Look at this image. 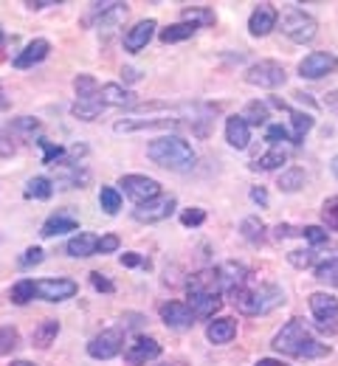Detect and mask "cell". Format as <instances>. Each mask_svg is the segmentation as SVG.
I'll return each instance as SVG.
<instances>
[{
    "label": "cell",
    "instance_id": "obj_6",
    "mask_svg": "<svg viewBox=\"0 0 338 366\" xmlns=\"http://www.w3.org/2000/svg\"><path fill=\"white\" fill-rule=\"evenodd\" d=\"M316 31H319V26H316V20L310 17V14H304L302 9H288L285 11V17H282V34L293 40V43H310L313 37H316Z\"/></svg>",
    "mask_w": 338,
    "mask_h": 366
},
{
    "label": "cell",
    "instance_id": "obj_2",
    "mask_svg": "<svg viewBox=\"0 0 338 366\" xmlns=\"http://www.w3.org/2000/svg\"><path fill=\"white\" fill-rule=\"evenodd\" d=\"M271 347H274L277 352L293 355V358H322V355L330 352V347L319 344V341L310 335L307 324L302 319L288 321V324L274 335V344H271Z\"/></svg>",
    "mask_w": 338,
    "mask_h": 366
},
{
    "label": "cell",
    "instance_id": "obj_54",
    "mask_svg": "<svg viewBox=\"0 0 338 366\" xmlns=\"http://www.w3.org/2000/svg\"><path fill=\"white\" fill-rule=\"evenodd\" d=\"M251 200L259 203V206H265V203H268V192H265L262 186H254V189H251Z\"/></svg>",
    "mask_w": 338,
    "mask_h": 366
},
{
    "label": "cell",
    "instance_id": "obj_32",
    "mask_svg": "<svg viewBox=\"0 0 338 366\" xmlns=\"http://www.w3.org/2000/svg\"><path fill=\"white\" fill-rule=\"evenodd\" d=\"M59 335V321H43L37 330H34V335H31V344L34 347H40V350H46L54 344V338Z\"/></svg>",
    "mask_w": 338,
    "mask_h": 366
},
{
    "label": "cell",
    "instance_id": "obj_27",
    "mask_svg": "<svg viewBox=\"0 0 338 366\" xmlns=\"http://www.w3.org/2000/svg\"><path fill=\"white\" fill-rule=\"evenodd\" d=\"M237 335V321L234 319H214L206 327V338L212 344H229Z\"/></svg>",
    "mask_w": 338,
    "mask_h": 366
},
{
    "label": "cell",
    "instance_id": "obj_55",
    "mask_svg": "<svg viewBox=\"0 0 338 366\" xmlns=\"http://www.w3.org/2000/svg\"><path fill=\"white\" fill-rule=\"evenodd\" d=\"M26 6L34 9V11H40V9H49V6H56V3H54V0H29Z\"/></svg>",
    "mask_w": 338,
    "mask_h": 366
},
{
    "label": "cell",
    "instance_id": "obj_45",
    "mask_svg": "<svg viewBox=\"0 0 338 366\" xmlns=\"http://www.w3.org/2000/svg\"><path fill=\"white\" fill-rule=\"evenodd\" d=\"M14 152H17V144H14L11 130H3L0 127V158H11Z\"/></svg>",
    "mask_w": 338,
    "mask_h": 366
},
{
    "label": "cell",
    "instance_id": "obj_38",
    "mask_svg": "<svg viewBox=\"0 0 338 366\" xmlns=\"http://www.w3.org/2000/svg\"><path fill=\"white\" fill-rule=\"evenodd\" d=\"M74 91H76L79 99H99V85L91 74H79L74 79Z\"/></svg>",
    "mask_w": 338,
    "mask_h": 366
},
{
    "label": "cell",
    "instance_id": "obj_48",
    "mask_svg": "<svg viewBox=\"0 0 338 366\" xmlns=\"http://www.w3.org/2000/svg\"><path fill=\"white\" fill-rule=\"evenodd\" d=\"M121 265H124V268H144V271H149V259H144V257L136 254V251H127V254L121 257Z\"/></svg>",
    "mask_w": 338,
    "mask_h": 366
},
{
    "label": "cell",
    "instance_id": "obj_5",
    "mask_svg": "<svg viewBox=\"0 0 338 366\" xmlns=\"http://www.w3.org/2000/svg\"><path fill=\"white\" fill-rule=\"evenodd\" d=\"M288 262L296 268H322V265H330L338 262V242H322V245H313L307 251H290Z\"/></svg>",
    "mask_w": 338,
    "mask_h": 366
},
{
    "label": "cell",
    "instance_id": "obj_51",
    "mask_svg": "<svg viewBox=\"0 0 338 366\" xmlns=\"http://www.w3.org/2000/svg\"><path fill=\"white\" fill-rule=\"evenodd\" d=\"M113 251H119V237L116 234L99 237V254H113Z\"/></svg>",
    "mask_w": 338,
    "mask_h": 366
},
{
    "label": "cell",
    "instance_id": "obj_44",
    "mask_svg": "<svg viewBox=\"0 0 338 366\" xmlns=\"http://www.w3.org/2000/svg\"><path fill=\"white\" fill-rule=\"evenodd\" d=\"M302 237L310 242V248H313V245L327 242V231L322 229V226H304V229H302Z\"/></svg>",
    "mask_w": 338,
    "mask_h": 366
},
{
    "label": "cell",
    "instance_id": "obj_10",
    "mask_svg": "<svg viewBox=\"0 0 338 366\" xmlns=\"http://www.w3.org/2000/svg\"><path fill=\"white\" fill-rule=\"evenodd\" d=\"M119 186L124 189V194L130 200H136V206L146 203V200H155L161 194V183L155 178H146V175H121Z\"/></svg>",
    "mask_w": 338,
    "mask_h": 366
},
{
    "label": "cell",
    "instance_id": "obj_26",
    "mask_svg": "<svg viewBox=\"0 0 338 366\" xmlns=\"http://www.w3.org/2000/svg\"><path fill=\"white\" fill-rule=\"evenodd\" d=\"M217 276H220V287L226 290V293H232V290H237L245 285V279H248V271L237 265V262H226V265H220L217 268Z\"/></svg>",
    "mask_w": 338,
    "mask_h": 366
},
{
    "label": "cell",
    "instance_id": "obj_53",
    "mask_svg": "<svg viewBox=\"0 0 338 366\" xmlns=\"http://www.w3.org/2000/svg\"><path fill=\"white\" fill-rule=\"evenodd\" d=\"M277 239H288V237H302V229H293V226H277L274 229Z\"/></svg>",
    "mask_w": 338,
    "mask_h": 366
},
{
    "label": "cell",
    "instance_id": "obj_42",
    "mask_svg": "<svg viewBox=\"0 0 338 366\" xmlns=\"http://www.w3.org/2000/svg\"><path fill=\"white\" fill-rule=\"evenodd\" d=\"M322 220L327 223V229L338 231V197H330V200L322 206Z\"/></svg>",
    "mask_w": 338,
    "mask_h": 366
},
{
    "label": "cell",
    "instance_id": "obj_35",
    "mask_svg": "<svg viewBox=\"0 0 338 366\" xmlns=\"http://www.w3.org/2000/svg\"><path fill=\"white\" fill-rule=\"evenodd\" d=\"M240 234L248 239V242H254V245H257V242H262V239H265V223H262L257 214H251V217H245V220L240 223Z\"/></svg>",
    "mask_w": 338,
    "mask_h": 366
},
{
    "label": "cell",
    "instance_id": "obj_40",
    "mask_svg": "<svg viewBox=\"0 0 338 366\" xmlns=\"http://www.w3.org/2000/svg\"><path fill=\"white\" fill-rule=\"evenodd\" d=\"M11 130L20 133L23 138H34V133H40V122L31 119V116H20V119L11 122Z\"/></svg>",
    "mask_w": 338,
    "mask_h": 366
},
{
    "label": "cell",
    "instance_id": "obj_58",
    "mask_svg": "<svg viewBox=\"0 0 338 366\" xmlns=\"http://www.w3.org/2000/svg\"><path fill=\"white\" fill-rule=\"evenodd\" d=\"M11 366H37V364H31V361H11Z\"/></svg>",
    "mask_w": 338,
    "mask_h": 366
},
{
    "label": "cell",
    "instance_id": "obj_13",
    "mask_svg": "<svg viewBox=\"0 0 338 366\" xmlns=\"http://www.w3.org/2000/svg\"><path fill=\"white\" fill-rule=\"evenodd\" d=\"M161 355V344L155 341V338H136L130 347H124V358H127V364L133 366H146V361H155Z\"/></svg>",
    "mask_w": 338,
    "mask_h": 366
},
{
    "label": "cell",
    "instance_id": "obj_46",
    "mask_svg": "<svg viewBox=\"0 0 338 366\" xmlns=\"http://www.w3.org/2000/svg\"><path fill=\"white\" fill-rule=\"evenodd\" d=\"M203 220H206V212H203V209H187V212H181V223H184L187 229L200 226Z\"/></svg>",
    "mask_w": 338,
    "mask_h": 366
},
{
    "label": "cell",
    "instance_id": "obj_7",
    "mask_svg": "<svg viewBox=\"0 0 338 366\" xmlns=\"http://www.w3.org/2000/svg\"><path fill=\"white\" fill-rule=\"evenodd\" d=\"M310 313L322 332L336 335L338 332V299L330 293H313L310 296Z\"/></svg>",
    "mask_w": 338,
    "mask_h": 366
},
{
    "label": "cell",
    "instance_id": "obj_22",
    "mask_svg": "<svg viewBox=\"0 0 338 366\" xmlns=\"http://www.w3.org/2000/svg\"><path fill=\"white\" fill-rule=\"evenodd\" d=\"M99 102L107 107H136V93H130L127 88L110 82V85H101L99 88Z\"/></svg>",
    "mask_w": 338,
    "mask_h": 366
},
{
    "label": "cell",
    "instance_id": "obj_4",
    "mask_svg": "<svg viewBox=\"0 0 338 366\" xmlns=\"http://www.w3.org/2000/svg\"><path fill=\"white\" fill-rule=\"evenodd\" d=\"M285 79H288V76H285V68H282L279 62H274V59H259V62H254V65L245 71V82H248V85L268 88V91L282 88Z\"/></svg>",
    "mask_w": 338,
    "mask_h": 366
},
{
    "label": "cell",
    "instance_id": "obj_59",
    "mask_svg": "<svg viewBox=\"0 0 338 366\" xmlns=\"http://www.w3.org/2000/svg\"><path fill=\"white\" fill-rule=\"evenodd\" d=\"M330 167H333V175H336V178H338V155H336V158H333V164H330Z\"/></svg>",
    "mask_w": 338,
    "mask_h": 366
},
{
    "label": "cell",
    "instance_id": "obj_31",
    "mask_svg": "<svg viewBox=\"0 0 338 366\" xmlns=\"http://www.w3.org/2000/svg\"><path fill=\"white\" fill-rule=\"evenodd\" d=\"M34 296H37V282L34 279H20L9 293V299L14 305H29V302H34Z\"/></svg>",
    "mask_w": 338,
    "mask_h": 366
},
{
    "label": "cell",
    "instance_id": "obj_33",
    "mask_svg": "<svg viewBox=\"0 0 338 366\" xmlns=\"http://www.w3.org/2000/svg\"><path fill=\"white\" fill-rule=\"evenodd\" d=\"M184 23H192L197 26H214V11L209 6H187L184 9Z\"/></svg>",
    "mask_w": 338,
    "mask_h": 366
},
{
    "label": "cell",
    "instance_id": "obj_57",
    "mask_svg": "<svg viewBox=\"0 0 338 366\" xmlns=\"http://www.w3.org/2000/svg\"><path fill=\"white\" fill-rule=\"evenodd\" d=\"M257 366H288V364H282V361H277V358H262Z\"/></svg>",
    "mask_w": 338,
    "mask_h": 366
},
{
    "label": "cell",
    "instance_id": "obj_21",
    "mask_svg": "<svg viewBox=\"0 0 338 366\" xmlns=\"http://www.w3.org/2000/svg\"><path fill=\"white\" fill-rule=\"evenodd\" d=\"M49 54H51V43H49V40H31L29 46L23 48L17 56H14V68L26 71V68H31V65L43 62Z\"/></svg>",
    "mask_w": 338,
    "mask_h": 366
},
{
    "label": "cell",
    "instance_id": "obj_28",
    "mask_svg": "<svg viewBox=\"0 0 338 366\" xmlns=\"http://www.w3.org/2000/svg\"><path fill=\"white\" fill-rule=\"evenodd\" d=\"M288 164V149L285 147H279V144H274L265 155H259L254 164H251V169H262V172H271V169H279V167H285Z\"/></svg>",
    "mask_w": 338,
    "mask_h": 366
},
{
    "label": "cell",
    "instance_id": "obj_52",
    "mask_svg": "<svg viewBox=\"0 0 338 366\" xmlns=\"http://www.w3.org/2000/svg\"><path fill=\"white\" fill-rule=\"evenodd\" d=\"M265 136H268V141H290V130H285L282 124H271L265 130Z\"/></svg>",
    "mask_w": 338,
    "mask_h": 366
},
{
    "label": "cell",
    "instance_id": "obj_23",
    "mask_svg": "<svg viewBox=\"0 0 338 366\" xmlns=\"http://www.w3.org/2000/svg\"><path fill=\"white\" fill-rule=\"evenodd\" d=\"M187 290H189V293H217V296H223V287H220V276H217V268H206V271H197V274L189 279Z\"/></svg>",
    "mask_w": 338,
    "mask_h": 366
},
{
    "label": "cell",
    "instance_id": "obj_12",
    "mask_svg": "<svg viewBox=\"0 0 338 366\" xmlns=\"http://www.w3.org/2000/svg\"><path fill=\"white\" fill-rule=\"evenodd\" d=\"M79 293V285L74 279H40L37 282V299L43 302H65V299H74Z\"/></svg>",
    "mask_w": 338,
    "mask_h": 366
},
{
    "label": "cell",
    "instance_id": "obj_49",
    "mask_svg": "<svg viewBox=\"0 0 338 366\" xmlns=\"http://www.w3.org/2000/svg\"><path fill=\"white\" fill-rule=\"evenodd\" d=\"M43 262V248H29L26 254H23V259H20V268H31V265H40Z\"/></svg>",
    "mask_w": 338,
    "mask_h": 366
},
{
    "label": "cell",
    "instance_id": "obj_16",
    "mask_svg": "<svg viewBox=\"0 0 338 366\" xmlns=\"http://www.w3.org/2000/svg\"><path fill=\"white\" fill-rule=\"evenodd\" d=\"M155 29H158V26H155V20H149V17H146V20H139L133 29H127V31H124V48H127L130 54H139V51L152 40Z\"/></svg>",
    "mask_w": 338,
    "mask_h": 366
},
{
    "label": "cell",
    "instance_id": "obj_11",
    "mask_svg": "<svg viewBox=\"0 0 338 366\" xmlns=\"http://www.w3.org/2000/svg\"><path fill=\"white\" fill-rule=\"evenodd\" d=\"M338 68V59L336 54L330 51H316V54H307L302 62H299V74L304 79H322L327 74H333Z\"/></svg>",
    "mask_w": 338,
    "mask_h": 366
},
{
    "label": "cell",
    "instance_id": "obj_47",
    "mask_svg": "<svg viewBox=\"0 0 338 366\" xmlns=\"http://www.w3.org/2000/svg\"><path fill=\"white\" fill-rule=\"evenodd\" d=\"M37 147H43V152H46V155H43V161H46V164L62 158V147H59V144H51V141H46V138H40V141H37Z\"/></svg>",
    "mask_w": 338,
    "mask_h": 366
},
{
    "label": "cell",
    "instance_id": "obj_39",
    "mask_svg": "<svg viewBox=\"0 0 338 366\" xmlns=\"http://www.w3.org/2000/svg\"><path fill=\"white\" fill-rule=\"evenodd\" d=\"M17 344H20V332L14 327H0V358L9 355V352H14Z\"/></svg>",
    "mask_w": 338,
    "mask_h": 366
},
{
    "label": "cell",
    "instance_id": "obj_37",
    "mask_svg": "<svg viewBox=\"0 0 338 366\" xmlns=\"http://www.w3.org/2000/svg\"><path fill=\"white\" fill-rule=\"evenodd\" d=\"M54 194V181L51 178H31L26 183V197H34V200H49Z\"/></svg>",
    "mask_w": 338,
    "mask_h": 366
},
{
    "label": "cell",
    "instance_id": "obj_8",
    "mask_svg": "<svg viewBox=\"0 0 338 366\" xmlns=\"http://www.w3.org/2000/svg\"><path fill=\"white\" fill-rule=\"evenodd\" d=\"M124 347V330L121 327H110V330H101L96 338H91L88 344V355L96 358V361H110L121 352Z\"/></svg>",
    "mask_w": 338,
    "mask_h": 366
},
{
    "label": "cell",
    "instance_id": "obj_24",
    "mask_svg": "<svg viewBox=\"0 0 338 366\" xmlns=\"http://www.w3.org/2000/svg\"><path fill=\"white\" fill-rule=\"evenodd\" d=\"M274 104H277V107H282V110H288V113H290V127H293V130H290V144H302V141H304V136H307V133L313 130V119H310L307 113L290 110L288 104H282L279 99H274Z\"/></svg>",
    "mask_w": 338,
    "mask_h": 366
},
{
    "label": "cell",
    "instance_id": "obj_50",
    "mask_svg": "<svg viewBox=\"0 0 338 366\" xmlns=\"http://www.w3.org/2000/svg\"><path fill=\"white\" fill-rule=\"evenodd\" d=\"M91 285L96 287L99 293H113V290H116V287H113V282H110L107 276H101L99 271H94V274H91Z\"/></svg>",
    "mask_w": 338,
    "mask_h": 366
},
{
    "label": "cell",
    "instance_id": "obj_29",
    "mask_svg": "<svg viewBox=\"0 0 338 366\" xmlns=\"http://www.w3.org/2000/svg\"><path fill=\"white\" fill-rule=\"evenodd\" d=\"M101 110H104V104L99 99H76V104L71 107V113L79 122H96L99 116H101Z\"/></svg>",
    "mask_w": 338,
    "mask_h": 366
},
{
    "label": "cell",
    "instance_id": "obj_34",
    "mask_svg": "<svg viewBox=\"0 0 338 366\" xmlns=\"http://www.w3.org/2000/svg\"><path fill=\"white\" fill-rule=\"evenodd\" d=\"M194 31H197V29H194L192 23H184V20H181V23H175V26H166V29L161 31V40H164V43H181V40H192Z\"/></svg>",
    "mask_w": 338,
    "mask_h": 366
},
{
    "label": "cell",
    "instance_id": "obj_43",
    "mask_svg": "<svg viewBox=\"0 0 338 366\" xmlns=\"http://www.w3.org/2000/svg\"><path fill=\"white\" fill-rule=\"evenodd\" d=\"M316 279H319V282H324V285L338 287V262H330V265L316 268Z\"/></svg>",
    "mask_w": 338,
    "mask_h": 366
},
{
    "label": "cell",
    "instance_id": "obj_3",
    "mask_svg": "<svg viewBox=\"0 0 338 366\" xmlns=\"http://www.w3.org/2000/svg\"><path fill=\"white\" fill-rule=\"evenodd\" d=\"M229 299L245 316H268L271 310H277L285 302V296H282V290L277 285H259V287L242 285V287L229 293Z\"/></svg>",
    "mask_w": 338,
    "mask_h": 366
},
{
    "label": "cell",
    "instance_id": "obj_56",
    "mask_svg": "<svg viewBox=\"0 0 338 366\" xmlns=\"http://www.w3.org/2000/svg\"><path fill=\"white\" fill-rule=\"evenodd\" d=\"M121 76H124V82H136V79H139V71H133V68H124V71H121Z\"/></svg>",
    "mask_w": 338,
    "mask_h": 366
},
{
    "label": "cell",
    "instance_id": "obj_30",
    "mask_svg": "<svg viewBox=\"0 0 338 366\" xmlns=\"http://www.w3.org/2000/svg\"><path fill=\"white\" fill-rule=\"evenodd\" d=\"M99 206L104 214H119L121 212V192L113 186H101L99 189Z\"/></svg>",
    "mask_w": 338,
    "mask_h": 366
},
{
    "label": "cell",
    "instance_id": "obj_60",
    "mask_svg": "<svg viewBox=\"0 0 338 366\" xmlns=\"http://www.w3.org/2000/svg\"><path fill=\"white\" fill-rule=\"evenodd\" d=\"M0 37H3V26H0Z\"/></svg>",
    "mask_w": 338,
    "mask_h": 366
},
{
    "label": "cell",
    "instance_id": "obj_19",
    "mask_svg": "<svg viewBox=\"0 0 338 366\" xmlns=\"http://www.w3.org/2000/svg\"><path fill=\"white\" fill-rule=\"evenodd\" d=\"M223 307V299L217 293H189V310L194 319H212Z\"/></svg>",
    "mask_w": 338,
    "mask_h": 366
},
{
    "label": "cell",
    "instance_id": "obj_1",
    "mask_svg": "<svg viewBox=\"0 0 338 366\" xmlns=\"http://www.w3.org/2000/svg\"><path fill=\"white\" fill-rule=\"evenodd\" d=\"M146 158L164 169H172V172H187L192 169L197 155H194L192 144L181 136H161L152 138L146 144Z\"/></svg>",
    "mask_w": 338,
    "mask_h": 366
},
{
    "label": "cell",
    "instance_id": "obj_17",
    "mask_svg": "<svg viewBox=\"0 0 338 366\" xmlns=\"http://www.w3.org/2000/svg\"><path fill=\"white\" fill-rule=\"evenodd\" d=\"M161 319L164 324H169V327H175V330H187V327H192V310H189V305H184V302H164L161 305Z\"/></svg>",
    "mask_w": 338,
    "mask_h": 366
},
{
    "label": "cell",
    "instance_id": "obj_20",
    "mask_svg": "<svg viewBox=\"0 0 338 366\" xmlns=\"http://www.w3.org/2000/svg\"><path fill=\"white\" fill-rule=\"evenodd\" d=\"M56 186L62 189H79L85 183H91V172L76 167V164H56Z\"/></svg>",
    "mask_w": 338,
    "mask_h": 366
},
{
    "label": "cell",
    "instance_id": "obj_15",
    "mask_svg": "<svg viewBox=\"0 0 338 366\" xmlns=\"http://www.w3.org/2000/svg\"><path fill=\"white\" fill-rule=\"evenodd\" d=\"M65 251H68V257H74V259H88V257L99 254V237L94 231H79V234H74V237L68 239Z\"/></svg>",
    "mask_w": 338,
    "mask_h": 366
},
{
    "label": "cell",
    "instance_id": "obj_18",
    "mask_svg": "<svg viewBox=\"0 0 338 366\" xmlns=\"http://www.w3.org/2000/svg\"><path fill=\"white\" fill-rule=\"evenodd\" d=\"M79 229V220L71 214V212H54L49 220L43 223V229H40V237H59V234H71V231Z\"/></svg>",
    "mask_w": 338,
    "mask_h": 366
},
{
    "label": "cell",
    "instance_id": "obj_25",
    "mask_svg": "<svg viewBox=\"0 0 338 366\" xmlns=\"http://www.w3.org/2000/svg\"><path fill=\"white\" fill-rule=\"evenodd\" d=\"M226 141L234 147V149H245L251 144V124L242 119V116H232L226 122Z\"/></svg>",
    "mask_w": 338,
    "mask_h": 366
},
{
    "label": "cell",
    "instance_id": "obj_14",
    "mask_svg": "<svg viewBox=\"0 0 338 366\" xmlns=\"http://www.w3.org/2000/svg\"><path fill=\"white\" fill-rule=\"evenodd\" d=\"M279 23V11L271 6V3H259L254 11H251V20H248V31L254 37H265L274 31V26Z\"/></svg>",
    "mask_w": 338,
    "mask_h": 366
},
{
    "label": "cell",
    "instance_id": "obj_9",
    "mask_svg": "<svg viewBox=\"0 0 338 366\" xmlns=\"http://www.w3.org/2000/svg\"><path fill=\"white\" fill-rule=\"evenodd\" d=\"M175 209H178L175 194H158L155 200L139 203V206L133 209V217H136L139 223H161V220H166Z\"/></svg>",
    "mask_w": 338,
    "mask_h": 366
},
{
    "label": "cell",
    "instance_id": "obj_41",
    "mask_svg": "<svg viewBox=\"0 0 338 366\" xmlns=\"http://www.w3.org/2000/svg\"><path fill=\"white\" fill-rule=\"evenodd\" d=\"M242 119H245L248 124H262V122H268V104H262V102H251V104L245 107Z\"/></svg>",
    "mask_w": 338,
    "mask_h": 366
},
{
    "label": "cell",
    "instance_id": "obj_36",
    "mask_svg": "<svg viewBox=\"0 0 338 366\" xmlns=\"http://www.w3.org/2000/svg\"><path fill=\"white\" fill-rule=\"evenodd\" d=\"M277 183H279L282 192H299L304 186V169L302 167H288V169H282Z\"/></svg>",
    "mask_w": 338,
    "mask_h": 366
}]
</instances>
